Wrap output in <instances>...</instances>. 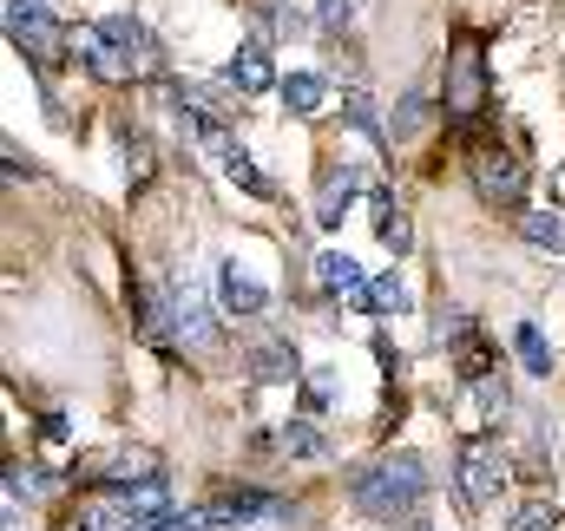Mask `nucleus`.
I'll use <instances>...</instances> for the list:
<instances>
[{
    "label": "nucleus",
    "instance_id": "24",
    "mask_svg": "<svg viewBox=\"0 0 565 531\" xmlns=\"http://www.w3.org/2000/svg\"><path fill=\"white\" fill-rule=\"evenodd\" d=\"M106 40H119V46H132L139 59H151V40H145V26L132 13H113V20H106Z\"/></svg>",
    "mask_w": 565,
    "mask_h": 531
},
{
    "label": "nucleus",
    "instance_id": "17",
    "mask_svg": "<svg viewBox=\"0 0 565 531\" xmlns=\"http://www.w3.org/2000/svg\"><path fill=\"white\" fill-rule=\"evenodd\" d=\"M282 106H289L296 119H316V112L329 106V79H322V73H289V79H282Z\"/></svg>",
    "mask_w": 565,
    "mask_h": 531
},
{
    "label": "nucleus",
    "instance_id": "21",
    "mask_svg": "<svg viewBox=\"0 0 565 531\" xmlns=\"http://www.w3.org/2000/svg\"><path fill=\"white\" fill-rule=\"evenodd\" d=\"M46 492H53V473H46V466H7V499H13V506H20V499L33 506V499H46Z\"/></svg>",
    "mask_w": 565,
    "mask_h": 531
},
{
    "label": "nucleus",
    "instance_id": "1",
    "mask_svg": "<svg viewBox=\"0 0 565 531\" xmlns=\"http://www.w3.org/2000/svg\"><path fill=\"white\" fill-rule=\"evenodd\" d=\"M349 499H355V512H369V519H382V525H408L427 499L422 453H388V459L362 466V473L349 479Z\"/></svg>",
    "mask_w": 565,
    "mask_h": 531
},
{
    "label": "nucleus",
    "instance_id": "33",
    "mask_svg": "<svg viewBox=\"0 0 565 531\" xmlns=\"http://www.w3.org/2000/svg\"><path fill=\"white\" fill-rule=\"evenodd\" d=\"M402 531H434V525H422V519H408V525H402Z\"/></svg>",
    "mask_w": 565,
    "mask_h": 531
},
{
    "label": "nucleus",
    "instance_id": "3",
    "mask_svg": "<svg viewBox=\"0 0 565 531\" xmlns=\"http://www.w3.org/2000/svg\"><path fill=\"white\" fill-rule=\"evenodd\" d=\"M7 33H13V46H20L33 66H53V59L73 46V33H60L40 0H7Z\"/></svg>",
    "mask_w": 565,
    "mask_h": 531
},
{
    "label": "nucleus",
    "instance_id": "18",
    "mask_svg": "<svg viewBox=\"0 0 565 531\" xmlns=\"http://www.w3.org/2000/svg\"><path fill=\"white\" fill-rule=\"evenodd\" d=\"M375 237H382V250H395V257L415 243V224L402 217V204H395V197H375Z\"/></svg>",
    "mask_w": 565,
    "mask_h": 531
},
{
    "label": "nucleus",
    "instance_id": "8",
    "mask_svg": "<svg viewBox=\"0 0 565 531\" xmlns=\"http://www.w3.org/2000/svg\"><path fill=\"white\" fill-rule=\"evenodd\" d=\"M204 512H211V525H257V519H282L289 506L270 499V492H250V486H237V492H217V499H204Z\"/></svg>",
    "mask_w": 565,
    "mask_h": 531
},
{
    "label": "nucleus",
    "instance_id": "31",
    "mask_svg": "<svg viewBox=\"0 0 565 531\" xmlns=\"http://www.w3.org/2000/svg\"><path fill=\"white\" fill-rule=\"evenodd\" d=\"M270 26H277V33H302V13H289V7H270Z\"/></svg>",
    "mask_w": 565,
    "mask_h": 531
},
{
    "label": "nucleus",
    "instance_id": "14",
    "mask_svg": "<svg viewBox=\"0 0 565 531\" xmlns=\"http://www.w3.org/2000/svg\"><path fill=\"white\" fill-rule=\"evenodd\" d=\"M217 308L224 315H257V308H270V295H264V282H250L237 263L217 269Z\"/></svg>",
    "mask_w": 565,
    "mask_h": 531
},
{
    "label": "nucleus",
    "instance_id": "16",
    "mask_svg": "<svg viewBox=\"0 0 565 531\" xmlns=\"http://www.w3.org/2000/svg\"><path fill=\"white\" fill-rule=\"evenodd\" d=\"M250 375L264 388H289V381H302V361H296L289 342H264V348H250Z\"/></svg>",
    "mask_w": 565,
    "mask_h": 531
},
{
    "label": "nucleus",
    "instance_id": "32",
    "mask_svg": "<svg viewBox=\"0 0 565 531\" xmlns=\"http://www.w3.org/2000/svg\"><path fill=\"white\" fill-rule=\"evenodd\" d=\"M40 440H53V446H60V440H66V420H60V413H46V420H40Z\"/></svg>",
    "mask_w": 565,
    "mask_h": 531
},
{
    "label": "nucleus",
    "instance_id": "11",
    "mask_svg": "<svg viewBox=\"0 0 565 531\" xmlns=\"http://www.w3.org/2000/svg\"><path fill=\"white\" fill-rule=\"evenodd\" d=\"M224 79H231V86H237L244 99H250V93H270V86H277V66H270V46H264V40H244Z\"/></svg>",
    "mask_w": 565,
    "mask_h": 531
},
{
    "label": "nucleus",
    "instance_id": "22",
    "mask_svg": "<svg viewBox=\"0 0 565 531\" xmlns=\"http://www.w3.org/2000/svg\"><path fill=\"white\" fill-rule=\"evenodd\" d=\"M513 348H520V361H526V375H553V348H546V335H540L533 322H520V335H513Z\"/></svg>",
    "mask_w": 565,
    "mask_h": 531
},
{
    "label": "nucleus",
    "instance_id": "4",
    "mask_svg": "<svg viewBox=\"0 0 565 531\" xmlns=\"http://www.w3.org/2000/svg\"><path fill=\"white\" fill-rule=\"evenodd\" d=\"M73 53H86L93 79H106V86H126V79H145L151 73V59H139L119 40H106V26H73Z\"/></svg>",
    "mask_w": 565,
    "mask_h": 531
},
{
    "label": "nucleus",
    "instance_id": "30",
    "mask_svg": "<svg viewBox=\"0 0 565 531\" xmlns=\"http://www.w3.org/2000/svg\"><path fill=\"white\" fill-rule=\"evenodd\" d=\"M302 394H309V407H329V400H335V381H329V368H316Z\"/></svg>",
    "mask_w": 565,
    "mask_h": 531
},
{
    "label": "nucleus",
    "instance_id": "27",
    "mask_svg": "<svg viewBox=\"0 0 565 531\" xmlns=\"http://www.w3.org/2000/svg\"><path fill=\"white\" fill-rule=\"evenodd\" d=\"M355 7H362V0H322V7H316V26H322V33H342V26H355Z\"/></svg>",
    "mask_w": 565,
    "mask_h": 531
},
{
    "label": "nucleus",
    "instance_id": "23",
    "mask_svg": "<svg viewBox=\"0 0 565 531\" xmlns=\"http://www.w3.org/2000/svg\"><path fill=\"white\" fill-rule=\"evenodd\" d=\"M342 112H349V126H355L362 138H375V144H395V138L382 132V119H375V106H369V93H349V99H342Z\"/></svg>",
    "mask_w": 565,
    "mask_h": 531
},
{
    "label": "nucleus",
    "instance_id": "19",
    "mask_svg": "<svg viewBox=\"0 0 565 531\" xmlns=\"http://www.w3.org/2000/svg\"><path fill=\"white\" fill-rule=\"evenodd\" d=\"M362 308H375V315H402V308H408V282H402L395 269L369 275V295H362Z\"/></svg>",
    "mask_w": 565,
    "mask_h": 531
},
{
    "label": "nucleus",
    "instance_id": "13",
    "mask_svg": "<svg viewBox=\"0 0 565 531\" xmlns=\"http://www.w3.org/2000/svg\"><path fill=\"white\" fill-rule=\"evenodd\" d=\"M204 144L217 151V171H224L231 184H244V191H257V197H270V177L257 171V158H250L244 144H231V138H224V132H211V138H204Z\"/></svg>",
    "mask_w": 565,
    "mask_h": 531
},
{
    "label": "nucleus",
    "instance_id": "29",
    "mask_svg": "<svg viewBox=\"0 0 565 531\" xmlns=\"http://www.w3.org/2000/svg\"><path fill=\"white\" fill-rule=\"evenodd\" d=\"M126 171H132V184H145V177H151V144H145V138H132V144H126Z\"/></svg>",
    "mask_w": 565,
    "mask_h": 531
},
{
    "label": "nucleus",
    "instance_id": "15",
    "mask_svg": "<svg viewBox=\"0 0 565 531\" xmlns=\"http://www.w3.org/2000/svg\"><path fill=\"white\" fill-rule=\"evenodd\" d=\"M73 531H139V519L126 512L119 492H93V499L73 512Z\"/></svg>",
    "mask_w": 565,
    "mask_h": 531
},
{
    "label": "nucleus",
    "instance_id": "28",
    "mask_svg": "<svg viewBox=\"0 0 565 531\" xmlns=\"http://www.w3.org/2000/svg\"><path fill=\"white\" fill-rule=\"evenodd\" d=\"M422 126H427V99L422 93H408L402 112H395V126H388V138H408V132H422Z\"/></svg>",
    "mask_w": 565,
    "mask_h": 531
},
{
    "label": "nucleus",
    "instance_id": "6",
    "mask_svg": "<svg viewBox=\"0 0 565 531\" xmlns=\"http://www.w3.org/2000/svg\"><path fill=\"white\" fill-rule=\"evenodd\" d=\"M447 112H454V126L480 119V53H473V40H460L454 59H447Z\"/></svg>",
    "mask_w": 565,
    "mask_h": 531
},
{
    "label": "nucleus",
    "instance_id": "7",
    "mask_svg": "<svg viewBox=\"0 0 565 531\" xmlns=\"http://www.w3.org/2000/svg\"><path fill=\"white\" fill-rule=\"evenodd\" d=\"M355 191H362V171H355L349 158H329V164H322V184H316V224L335 230L342 210L355 204Z\"/></svg>",
    "mask_w": 565,
    "mask_h": 531
},
{
    "label": "nucleus",
    "instance_id": "20",
    "mask_svg": "<svg viewBox=\"0 0 565 531\" xmlns=\"http://www.w3.org/2000/svg\"><path fill=\"white\" fill-rule=\"evenodd\" d=\"M520 237H526L533 250H553V257H559L565 250V217H553V210H526V217H520Z\"/></svg>",
    "mask_w": 565,
    "mask_h": 531
},
{
    "label": "nucleus",
    "instance_id": "12",
    "mask_svg": "<svg viewBox=\"0 0 565 531\" xmlns=\"http://www.w3.org/2000/svg\"><path fill=\"white\" fill-rule=\"evenodd\" d=\"M171 328H178V342H184V348H211V342H217V322H211V308H204L191 289H178V295H171Z\"/></svg>",
    "mask_w": 565,
    "mask_h": 531
},
{
    "label": "nucleus",
    "instance_id": "26",
    "mask_svg": "<svg viewBox=\"0 0 565 531\" xmlns=\"http://www.w3.org/2000/svg\"><path fill=\"white\" fill-rule=\"evenodd\" d=\"M513 531H565V525H559V512H553L546 499H533V506L513 512Z\"/></svg>",
    "mask_w": 565,
    "mask_h": 531
},
{
    "label": "nucleus",
    "instance_id": "9",
    "mask_svg": "<svg viewBox=\"0 0 565 531\" xmlns=\"http://www.w3.org/2000/svg\"><path fill=\"white\" fill-rule=\"evenodd\" d=\"M316 282H322L335 302H349V308H362V295H369V269L355 263L349 250H322V257H316Z\"/></svg>",
    "mask_w": 565,
    "mask_h": 531
},
{
    "label": "nucleus",
    "instance_id": "5",
    "mask_svg": "<svg viewBox=\"0 0 565 531\" xmlns=\"http://www.w3.org/2000/svg\"><path fill=\"white\" fill-rule=\"evenodd\" d=\"M473 191H480L487 204L520 210V204H526V164H520L513 151H500V144H480V151H473Z\"/></svg>",
    "mask_w": 565,
    "mask_h": 531
},
{
    "label": "nucleus",
    "instance_id": "25",
    "mask_svg": "<svg viewBox=\"0 0 565 531\" xmlns=\"http://www.w3.org/2000/svg\"><path fill=\"white\" fill-rule=\"evenodd\" d=\"M139 531H217V525H211L204 506H191V512H164V519H151V525H139Z\"/></svg>",
    "mask_w": 565,
    "mask_h": 531
},
{
    "label": "nucleus",
    "instance_id": "2",
    "mask_svg": "<svg viewBox=\"0 0 565 531\" xmlns=\"http://www.w3.org/2000/svg\"><path fill=\"white\" fill-rule=\"evenodd\" d=\"M454 479H460V499L480 512V506H493V499L507 492V453H500L493 440L467 433V440H460V459H454Z\"/></svg>",
    "mask_w": 565,
    "mask_h": 531
},
{
    "label": "nucleus",
    "instance_id": "10",
    "mask_svg": "<svg viewBox=\"0 0 565 531\" xmlns=\"http://www.w3.org/2000/svg\"><path fill=\"white\" fill-rule=\"evenodd\" d=\"M257 446H264V453H282V459H322V453H329V440H322L309 420H282L270 433H257Z\"/></svg>",
    "mask_w": 565,
    "mask_h": 531
}]
</instances>
